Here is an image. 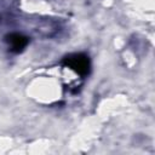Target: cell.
<instances>
[{
  "label": "cell",
  "instance_id": "1",
  "mask_svg": "<svg viewBox=\"0 0 155 155\" xmlns=\"http://www.w3.org/2000/svg\"><path fill=\"white\" fill-rule=\"evenodd\" d=\"M63 64L81 76L88 75L91 68L90 58L85 53H71L63 59Z\"/></svg>",
  "mask_w": 155,
  "mask_h": 155
},
{
  "label": "cell",
  "instance_id": "2",
  "mask_svg": "<svg viewBox=\"0 0 155 155\" xmlns=\"http://www.w3.org/2000/svg\"><path fill=\"white\" fill-rule=\"evenodd\" d=\"M5 40L13 52H21L28 45V38L19 33H11L5 36Z\"/></svg>",
  "mask_w": 155,
  "mask_h": 155
}]
</instances>
